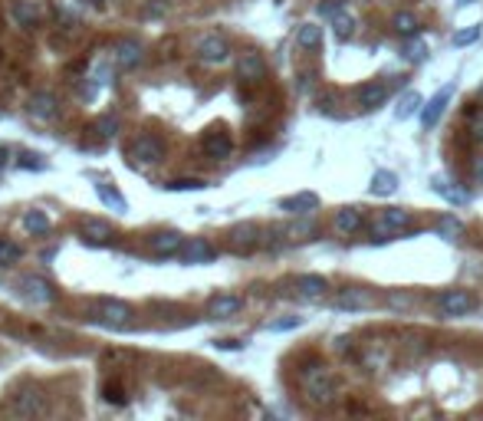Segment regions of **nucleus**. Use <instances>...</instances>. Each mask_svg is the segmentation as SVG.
Returning a JSON list of instances; mask_svg holds the SVG:
<instances>
[{
    "label": "nucleus",
    "mask_w": 483,
    "mask_h": 421,
    "mask_svg": "<svg viewBox=\"0 0 483 421\" xmlns=\"http://www.w3.org/2000/svg\"><path fill=\"white\" fill-rule=\"evenodd\" d=\"M96 195H99V201L109 210H119V214H125V210H128V201H125V195L115 185H112V181H99V185H96Z\"/></svg>",
    "instance_id": "obj_25"
},
{
    "label": "nucleus",
    "mask_w": 483,
    "mask_h": 421,
    "mask_svg": "<svg viewBox=\"0 0 483 421\" xmlns=\"http://www.w3.org/2000/svg\"><path fill=\"white\" fill-rule=\"evenodd\" d=\"M473 172H477V178H480V181H483V155H480V158H477V161H473Z\"/></svg>",
    "instance_id": "obj_50"
},
{
    "label": "nucleus",
    "mask_w": 483,
    "mask_h": 421,
    "mask_svg": "<svg viewBox=\"0 0 483 421\" xmlns=\"http://www.w3.org/2000/svg\"><path fill=\"white\" fill-rule=\"evenodd\" d=\"M119 129H122L119 115H99V119H96V132H102V138H115Z\"/></svg>",
    "instance_id": "obj_36"
},
{
    "label": "nucleus",
    "mask_w": 483,
    "mask_h": 421,
    "mask_svg": "<svg viewBox=\"0 0 483 421\" xmlns=\"http://www.w3.org/2000/svg\"><path fill=\"white\" fill-rule=\"evenodd\" d=\"M388 303H391L395 310H405V306H411V297L408 293H388Z\"/></svg>",
    "instance_id": "obj_44"
},
{
    "label": "nucleus",
    "mask_w": 483,
    "mask_h": 421,
    "mask_svg": "<svg viewBox=\"0 0 483 421\" xmlns=\"http://www.w3.org/2000/svg\"><path fill=\"white\" fill-rule=\"evenodd\" d=\"M477 40H480V24H471V26H464V30H457L450 43L460 50V47H471V43H477Z\"/></svg>",
    "instance_id": "obj_35"
},
{
    "label": "nucleus",
    "mask_w": 483,
    "mask_h": 421,
    "mask_svg": "<svg viewBox=\"0 0 483 421\" xmlns=\"http://www.w3.org/2000/svg\"><path fill=\"white\" fill-rule=\"evenodd\" d=\"M214 346H217V349H240L244 342H237V339H217Z\"/></svg>",
    "instance_id": "obj_48"
},
{
    "label": "nucleus",
    "mask_w": 483,
    "mask_h": 421,
    "mask_svg": "<svg viewBox=\"0 0 483 421\" xmlns=\"http://www.w3.org/2000/svg\"><path fill=\"white\" fill-rule=\"evenodd\" d=\"M230 244H234L237 250L257 247V244H260V227H257V224H250V221L234 224V227H230Z\"/></svg>",
    "instance_id": "obj_23"
},
{
    "label": "nucleus",
    "mask_w": 483,
    "mask_h": 421,
    "mask_svg": "<svg viewBox=\"0 0 483 421\" xmlns=\"http://www.w3.org/2000/svg\"><path fill=\"white\" fill-rule=\"evenodd\" d=\"M296 43L303 47V50H316V47H322V26L319 24H303L296 30Z\"/></svg>",
    "instance_id": "obj_31"
},
{
    "label": "nucleus",
    "mask_w": 483,
    "mask_h": 421,
    "mask_svg": "<svg viewBox=\"0 0 483 421\" xmlns=\"http://www.w3.org/2000/svg\"><path fill=\"white\" fill-rule=\"evenodd\" d=\"M20 227H24L26 234H50V214L46 210H26L24 217H20Z\"/></svg>",
    "instance_id": "obj_28"
},
{
    "label": "nucleus",
    "mask_w": 483,
    "mask_h": 421,
    "mask_svg": "<svg viewBox=\"0 0 483 421\" xmlns=\"http://www.w3.org/2000/svg\"><path fill=\"white\" fill-rule=\"evenodd\" d=\"M17 165H20V168H26V172H43V168H46V158H43V155H37V151H20Z\"/></svg>",
    "instance_id": "obj_39"
},
{
    "label": "nucleus",
    "mask_w": 483,
    "mask_h": 421,
    "mask_svg": "<svg viewBox=\"0 0 483 421\" xmlns=\"http://www.w3.org/2000/svg\"><path fill=\"white\" fill-rule=\"evenodd\" d=\"M303 326V316H280V320L266 322V333H289V329H299Z\"/></svg>",
    "instance_id": "obj_38"
},
{
    "label": "nucleus",
    "mask_w": 483,
    "mask_h": 421,
    "mask_svg": "<svg viewBox=\"0 0 483 421\" xmlns=\"http://www.w3.org/2000/svg\"><path fill=\"white\" fill-rule=\"evenodd\" d=\"M20 261V247L13 240H3L0 237V267H10V263Z\"/></svg>",
    "instance_id": "obj_41"
},
{
    "label": "nucleus",
    "mask_w": 483,
    "mask_h": 421,
    "mask_svg": "<svg viewBox=\"0 0 483 421\" xmlns=\"http://www.w3.org/2000/svg\"><path fill=\"white\" fill-rule=\"evenodd\" d=\"M431 188L434 195H441L444 201H450V204H457V208H464V204H471V195L464 191V188H457L450 178H444V174H431Z\"/></svg>",
    "instance_id": "obj_18"
},
{
    "label": "nucleus",
    "mask_w": 483,
    "mask_h": 421,
    "mask_svg": "<svg viewBox=\"0 0 483 421\" xmlns=\"http://www.w3.org/2000/svg\"><path fill=\"white\" fill-rule=\"evenodd\" d=\"M79 234L86 244H109L112 240V224L99 221V217H83L79 221Z\"/></svg>",
    "instance_id": "obj_19"
},
{
    "label": "nucleus",
    "mask_w": 483,
    "mask_h": 421,
    "mask_svg": "<svg viewBox=\"0 0 483 421\" xmlns=\"http://www.w3.org/2000/svg\"><path fill=\"white\" fill-rule=\"evenodd\" d=\"M316 208H319V195L316 191H299V195L280 198V210H286V214H312Z\"/></svg>",
    "instance_id": "obj_20"
},
{
    "label": "nucleus",
    "mask_w": 483,
    "mask_h": 421,
    "mask_svg": "<svg viewBox=\"0 0 483 421\" xmlns=\"http://www.w3.org/2000/svg\"><path fill=\"white\" fill-rule=\"evenodd\" d=\"M89 83H92V86H109L112 83V63H96L92 73H89Z\"/></svg>",
    "instance_id": "obj_40"
},
{
    "label": "nucleus",
    "mask_w": 483,
    "mask_h": 421,
    "mask_svg": "<svg viewBox=\"0 0 483 421\" xmlns=\"http://www.w3.org/2000/svg\"><path fill=\"white\" fill-rule=\"evenodd\" d=\"M164 188H168V191H204L207 181H204V178H171Z\"/></svg>",
    "instance_id": "obj_34"
},
{
    "label": "nucleus",
    "mask_w": 483,
    "mask_h": 421,
    "mask_svg": "<svg viewBox=\"0 0 483 421\" xmlns=\"http://www.w3.org/2000/svg\"><path fill=\"white\" fill-rule=\"evenodd\" d=\"M10 17H13V24L33 30V26L40 24V17H43V10H40L33 0H13V3H10Z\"/></svg>",
    "instance_id": "obj_22"
},
{
    "label": "nucleus",
    "mask_w": 483,
    "mask_h": 421,
    "mask_svg": "<svg viewBox=\"0 0 483 421\" xmlns=\"http://www.w3.org/2000/svg\"><path fill=\"white\" fill-rule=\"evenodd\" d=\"M237 76H240L244 83H260L263 76H266V60H263L260 53L247 50L240 60H237Z\"/></svg>",
    "instance_id": "obj_15"
},
{
    "label": "nucleus",
    "mask_w": 483,
    "mask_h": 421,
    "mask_svg": "<svg viewBox=\"0 0 483 421\" xmlns=\"http://www.w3.org/2000/svg\"><path fill=\"white\" fill-rule=\"evenodd\" d=\"M375 306V293L372 290H365V286H346V290H339V297H335V310H368Z\"/></svg>",
    "instance_id": "obj_10"
},
{
    "label": "nucleus",
    "mask_w": 483,
    "mask_h": 421,
    "mask_svg": "<svg viewBox=\"0 0 483 421\" xmlns=\"http://www.w3.org/2000/svg\"><path fill=\"white\" fill-rule=\"evenodd\" d=\"M434 231L444 237V240H457V237L464 234V221H460V217H454V214H444V217H437Z\"/></svg>",
    "instance_id": "obj_32"
},
{
    "label": "nucleus",
    "mask_w": 483,
    "mask_h": 421,
    "mask_svg": "<svg viewBox=\"0 0 483 421\" xmlns=\"http://www.w3.org/2000/svg\"><path fill=\"white\" fill-rule=\"evenodd\" d=\"M401 56H405L408 63H421L424 56H427V43H424V40H418V37H411V43L405 47V50H401Z\"/></svg>",
    "instance_id": "obj_37"
},
{
    "label": "nucleus",
    "mask_w": 483,
    "mask_h": 421,
    "mask_svg": "<svg viewBox=\"0 0 483 421\" xmlns=\"http://www.w3.org/2000/svg\"><path fill=\"white\" fill-rule=\"evenodd\" d=\"M7 161H10V149H3V145H0V168H3Z\"/></svg>",
    "instance_id": "obj_49"
},
{
    "label": "nucleus",
    "mask_w": 483,
    "mask_h": 421,
    "mask_svg": "<svg viewBox=\"0 0 483 421\" xmlns=\"http://www.w3.org/2000/svg\"><path fill=\"white\" fill-rule=\"evenodd\" d=\"M201 145H204V155H207V158L223 161V158H230V151H234V138L227 135V132H221V129H211Z\"/></svg>",
    "instance_id": "obj_16"
},
{
    "label": "nucleus",
    "mask_w": 483,
    "mask_h": 421,
    "mask_svg": "<svg viewBox=\"0 0 483 421\" xmlns=\"http://www.w3.org/2000/svg\"><path fill=\"white\" fill-rule=\"evenodd\" d=\"M43 408H46V398H43L37 385H26V388H20L13 395V411L24 415V418H37V415H43Z\"/></svg>",
    "instance_id": "obj_7"
},
{
    "label": "nucleus",
    "mask_w": 483,
    "mask_h": 421,
    "mask_svg": "<svg viewBox=\"0 0 483 421\" xmlns=\"http://www.w3.org/2000/svg\"><path fill=\"white\" fill-rule=\"evenodd\" d=\"M332 227H335V231H339L342 237L359 234L362 227H365V221H362V210H359V208H342V210H335Z\"/></svg>",
    "instance_id": "obj_21"
},
{
    "label": "nucleus",
    "mask_w": 483,
    "mask_h": 421,
    "mask_svg": "<svg viewBox=\"0 0 483 421\" xmlns=\"http://www.w3.org/2000/svg\"><path fill=\"white\" fill-rule=\"evenodd\" d=\"M303 385H306V392H310V402L312 405H329L335 402V382L332 375L325 372V365H310V369H303Z\"/></svg>",
    "instance_id": "obj_1"
},
{
    "label": "nucleus",
    "mask_w": 483,
    "mask_h": 421,
    "mask_svg": "<svg viewBox=\"0 0 483 421\" xmlns=\"http://www.w3.org/2000/svg\"><path fill=\"white\" fill-rule=\"evenodd\" d=\"M142 60H145V47L138 40H119L115 43V66L119 69H135Z\"/></svg>",
    "instance_id": "obj_17"
},
{
    "label": "nucleus",
    "mask_w": 483,
    "mask_h": 421,
    "mask_svg": "<svg viewBox=\"0 0 483 421\" xmlns=\"http://www.w3.org/2000/svg\"><path fill=\"white\" fill-rule=\"evenodd\" d=\"M316 13H319L322 20H335L339 13H346V3L342 0H322L319 7H316Z\"/></svg>",
    "instance_id": "obj_42"
},
{
    "label": "nucleus",
    "mask_w": 483,
    "mask_h": 421,
    "mask_svg": "<svg viewBox=\"0 0 483 421\" xmlns=\"http://www.w3.org/2000/svg\"><path fill=\"white\" fill-rule=\"evenodd\" d=\"M457 3H460V7H471V3H473V0H457Z\"/></svg>",
    "instance_id": "obj_51"
},
{
    "label": "nucleus",
    "mask_w": 483,
    "mask_h": 421,
    "mask_svg": "<svg viewBox=\"0 0 483 421\" xmlns=\"http://www.w3.org/2000/svg\"><path fill=\"white\" fill-rule=\"evenodd\" d=\"M391 26H395L398 37H418L421 33V24H418V17L408 10H398L395 17H391Z\"/></svg>",
    "instance_id": "obj_30"
},
{
    "label": "nucleus",
    "mask_w": 483,
    "mask_h": 421,
    "mask_svg": "<svg viewBox=\"0 0 483 421\" xmlns=\"http://www.w3.org/2000/svg\"><path fill=\"white\" fill-rule=\"evenodd\" d=\"M164 138L161 135H151V132H142V135L132 142V158L138 161V165H158V161H164Z\"/></svg>",
    "instance_id": "obj_4"
},
{
    "label": "nucleus",
    "mask_w": 483,
    "mask_h": 421,
    "mask_svg": "<svg viewBox=\"0 0 483 421\" xmlns=\"http://www.w3.org/2000/svg\"><path fill=\"white\" fill-rule=\"evenodd\" d=\"M181 244H185V234H181V231H158V234L149 237V250L155 257H178Z\"/></svg>",
    "instance_id": "obj_12"
},
{
    "label": "nucleus",
    "mask_w": 483,
    "mask_h": 421,
    "mask_svg": "<svg viewBox=\"0 0 483 421\" xmlns=\"http://www.w3.org/2000/svg\"><path fill=\"white\" fill-rule=\"evenodd\" d=\"M368 191H372L375 198H391L398 191V174L388 172V168H378L372 174V181H368Z\"/></svg>",
    "instance_id": "obj_24"
},
{
    "label": "nucleus",
    "mask_w": 483,
    "mask_h": 421,
    "mask_svg": "<svg viewBox=\"0 0 483 421\" xmlns=\"http://www.w3.org/2000/svg\"><path fill=\"white\" fill-rule=\"evenodd\" d=\"M164 10H168V3H164V0H155V3L145 7V17H164Z\"/></svg>",
    "instance_id": "obj_46"
},
{
    "label": "nucleus",
    "mask_w": 483,
    "mask_h": 421,
    "mask_svg": "<svg viewBox=\"0 0 483 421\" xmlns=\"http://www.w3.org/2000/svg\"><path fill=\"white\" fill-rule=\"evenodd\" d=\"M17 290H20V297L30 306H50V303H56V286L50 280H43V276H24Z\"/></svg>",
    "instance_id": "obj_3"
},
{
    "label": "nucleus",
    "mask_w": 483,
    "mask_h": 421,
    "mask_svg": "<svg viewBox=\"0 0 483 421\" xmlns=\"http://www.w3.org/2000/svg\"><path fill=\"white\" fill-rule=\"evenodd\" d=\"M240 310H244V297H237V293H217L207 303V316L211 320H230Z\"/></svg>",
    "instance_id": "obj_14"
},
{
    "label": "nucleus",
    "mask_w": 483,
    "mask_h": 421,
    "mask_svg": "<svg viewBox=\"0 0 483 421\" xmlns=\"http://www.w3.org/2000/svg\"><path fill=\"white\" fill-rule=\"evenodd\" d=\"M289 234H293V237H299V234H312V224H310V221L293 224V227H289Z\"/></svg>",
    "instance_id": "obj_47"
},
{
    "label": "nucleus",
    "mask_w": 483,
    "mask_h": 421,
    "mask_svg": "<svg viewBox=\"0 0 483 421\" xmlns=\"http://www.w3.org/2000/svg\"><path fill=\"white\" fill-rule=\"evenodd\" d=\"M296 290L303 293V297L316 299V297H322V293L329 290V280H325L322 273H303V276H296Z\"/></svg>",
    "instance_id": "obj_26"
},
{
    "label": "nucleus",
    "mask_w": 483,
    "mask_h": 421,
    "mask_svg": "<svg viewBox=\"0 0 483 421\" xmlns=\"http://www.w3.org/2000/svg\"><path fill=\"white\" fill-rule=\"evenodd\" d=\"M86 3H99V7H102V0H86Z\"/></svg>",
    "instance_id": "obj_52"
},
{
    "label": "nucleus",
    "mask_w": 483,
    "mask_h": 421,
    "mask_svg": "<svg viewBox=\"0 0 483 421\" xmlns=\"http://www.w3.org/2000/svg\"><path fill=\"white\" fill-rule=\"evenodd\" d=\"M471 132H473L477 142H483V112H477V115L471 119Z\"/></svg>",
    "instance_id": "obj_45"
},
{
    "label": "nucleus",
    "mask_w": 483,
    "mask_h": 421,
    "mask_svg": "<svg viewBox=\"0 0 483 421\" xmlns=\"http://www.w3.org/2000/svg\"><path fill=\"white\" fill-rule=\"evenodd\" d=\"M198 56L204 63H227L230 60V47H227V40L217 37V33H207V37H201L198 40Z\"/></svg>",
    "instance_id": "obj_13"
},
{
    "label": "nucleus",
    "mask_w": 483,
    "mask_h": 421,
    "mask_svg": "<svg viewBox=\"0 0 483 421\" xmlns=\"http://www.w3.org/2000/svg\"><path fill=\"white\" fill-rule=\"evenodd\" d=\"M217 257V250L211 247V240L204 237H185V244L178 250V261L187 263V267H198V263H211Z\"/></svg>",
    "instance_id": "obj_5"
},
{
    "label": "nucleus",
    "mask_w": 483,
    "mask_h": 421,
    "mask_svg": "<svg viewBox=\"0 0 483 421\" xmlns=\"http://www.w3.org/2000/svg\"><path fill=\"white\" fill-rule=\"evenodd\" d=\"M332 30H335V37L342 40V43L352 40V37H355V17H352V13H339V17L332 20Z\"/></svg>",
    "instance_id": "obj_33"
},
{
    "label": "nucleus",
    "mask_w": 483,
    "mask_h": 421,
    "mask_svg": "<svg viewBox=\"0 0 483 421\" xmlns=\"http://www.w3.org/2000/svg\"><path fill=\"white\" fill-rule=\"evenodd\" d=\"M421 102H424L421 92L408 89V92L398 99V106H395V119H401V122H405V119H411V115H418V112H421Z\"/></svg>",
    "instance_id": "obj_29"
},
{
    "label": "nucleus",
    "mask_w": 483,
    "mask_h": 421,
    "mask_svg": "<svg viewBox=\"0 0 483 421\" xmlns=\"http://www.w3.org/2000/svg\"><path fill=\"white\" fill-rule=\"evenodd\" d=\"M125 392H122V385L119 382H109L105 385V402H109V405H125Z\"/></svg>",
    "instance_id": "obj_43"
},
{
    "label": "nucleus",
    "mask_w": 483,
    "mask_h": 421,
    "mask_svg": "<svg viewBox=\"0 0 483 421\" xmlns=\"http://www.w3.org/2000/svg\"><path fill=\"white\" fill-rule=\"evenodd\" d=\"M434 306H437V313H441V316L454 320V316H467V313H471L477 303H473V297L467 293V290H444V293H437Z\"/></svg>",
    "instance_id": "obj_2"
},
{
    "label": "nucleus",
    "mask_w": 483,
    "mask_h": 421,
    "mask_svg": "<svg viewBox=\"0 0 483 421\" xmlns=\"http://www.w3.org/2000/svg\"><path fill=\"white\" fill-rule=\"evenodd\" d=\"M26 112L37 119V122H56L60 119V99L53 92H33L26 102Z\"/></svg>",
    "instance_id": "obj_9"
},
{
    "label": "nucleus",
    "mask_w": 483,
    "mask_h": 421,
    "mask_svg": "<svg viewBox=\"0 0 483 421\" xmlns=\"http://www.w3.org/2000/svg\"><path fill=\"white\" fill-rule=\"evenodd\" d=\"M384 99H388V86H384V83H365V86L359 89L362 109H378Z\"/></svg>",
    "instance_id": "obj_27"
},
{
    "label": "nucleus",
    "mask_w": 483,
    "mask_h": 421,
    "mask_svg": "<svg viewBox=\"0 0 483 421\" xmlns=\"http://www.w3.org/2000/svg\"><path fill=\"white\" fill-rule=\"evenodd\" d=\"M454 89H457V83H447V86H441V89H437V92L431 96V99H427V106L421 109L424 129H434V125L441 122V115H444L447 102H450V96H454Z\"/></svg>",
    "instance_id": "obj_8"
},
{
    "label": "nucleus",
    "mask_w": 483,
    "mask_h": 421,
    "mask_svg": "<svg viewBox=\"0 0 483 421\" xmlns=\"http://www.w3.org/2000/svg\"><path fill=\"white\" fill-rule=\"evenodd\" d=\"M401 231L414 234V231H411V210H405V208L382 210V217L372 224V237L375 234H401Z\"/></svg>",
    "instance_id": "obj_6"
},
{
    "label": "nucleus",
    "mask_w": 483,
    "mask_h": 421,
    "mask_svg": "<svg viewBox=\"0 0 483 421\" xmlns=\"http://www.w3.org/2000/svg\"><path fill=\"white\" fill-rule=\"evenodd\" d=\"M99 320L112 329H125L132 322V306L122 299H102L99 303Z\"/></svg>",
    "instance_id": "obj_11"
}]
</instances>
